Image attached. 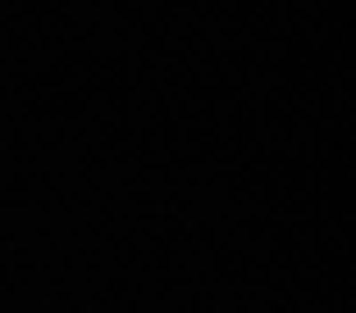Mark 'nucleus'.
Returning <instances> with one entry per match:
<instances>
[]
</instances>
